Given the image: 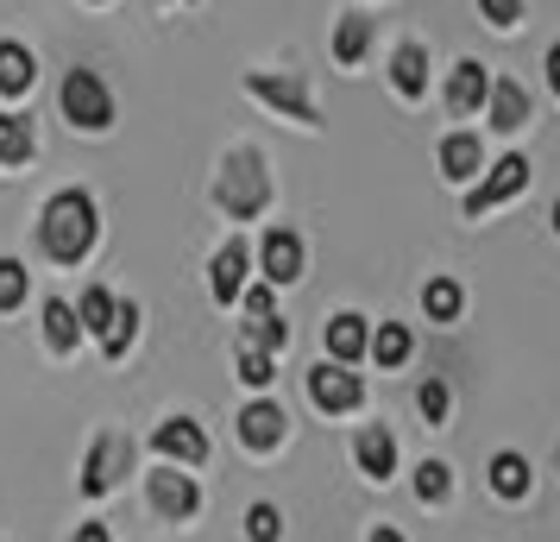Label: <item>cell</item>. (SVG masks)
<instances>
[{
    "mask_svg": "<svg viewBox=\"0 0 560 542\" xmlns=\"http://www.w3.org/2000/svg\"><path fill=\"white\" fill-rule=\"evenodd\" d=\"M95 233H102V221H95V196H89V189H63V196L45 203L38 246H45L57 265H82L89 246H95Z\"/></svg>",
    "mask_w": 560,
    "mask_h": 542,
    "instance_id": "1",
    "label": "cell"
},
{
    "mask_svg": "<svg viewBox=\"0 0 560 542\" xmlns=\"http://www.w3.org/2000/svg\"><path fill=\"white\" fill-rule=\"evenodd\" d=\"M214 203L228 208L233 221H253L258 208L271 203V177H265V158H258L253 146L228 152V164L214 171Z\"/></svg>",
    "mask_w": 560,
    "mask_h": 542,
    "instance_id": "2",
    "label": "cell"
},
{
    "mask_svg": "<svg viewBox=\"0 0 560 542\" xmlns=\"http://www.w3.org/2000/svg\"><path fill=\"white\" fill-rule=\"evenodd\" d=\"M63 120H77L82 132H102L114 120V95L95 70H70L63 77Z\"/></svg>",
    "mask_w": 560,
    "mask_h": 542,
    "instance_id": "3",
    "label": "cell"
},
{
    "mask_svg": "<svg viewBox=\"0 0 560 542\" xmlns=\"http://www.w3.org/2000/svg\"><path fill=\"white\" fill-rule=\"evenodd\" d=\"M246 95H258V102H271L278 114H290V120H303V127H315L322 120V107H315V95H308L296 77H278V70H253L246 77Z\"/></svg>",
    "mask_w": 560,
    "mask_h": 542,
    "instance_id": "4",
    "label": "cell"
},
{
    "mask_svg": "<svg viewBox=\"0 0 560 542\" xmlns=\"http://www.w3.org/2000/svg\"><path fill=\"white\" fill-rule=\"evenodd\" d=\"M523 189H529V158H523V152H510V158H498V164H491V177H485L479 189L466 196V215H491L498 203L523 196Z\"/></svg>",
    "mask_w": 560,
    "mask_h": 542,
    "instance_id": "5",
    "label": "cell"
},
{
    "mask_svg": "<svg viewBox=\"0 0 560 542\" xmlns=\"http://www.w3.org/2000/svg\"><path fill=\"white\" fill-rule=\"evenodd\" d=\"M308 397H315V404H322L328 416H340V411H359L365 385H359V372H353V366L328 360V366H308Z\"/></svg>",
    "mask_w": 560,
    "mask_h": 542,
    "instance_id": "6",
    "label": "cell"
},
{
    "mask_svg": "<svg viewBox=\"0 0 560 542\" xmlns=\"http://www.w3.org/2000/svg\"><path fill=\"white\" fill-rule=\"evenodd\" d=\"M152 448L164 454V461H208V436H202V423H189V416H171V423H158L152 429Z\"/></svg>",
    "mask_w": 560,
    "mask_h": 542,
    "instance_id": "7",
    "label": "cell"
},
{
    "mask_svg": "<svg viewBox=\"0 0 560 542\" xmlns=\"http://www.w3.org/2000/svg\"><path fill=\"white\" fill-rule=\"evenodd\" d=\"M258 272H265V285H296L303 278V240L290 228L265 233V253H258Z\"/></svg>",
    "mask_w": 560,
    "mask_h": 542,
    "instance_id": "8",
    "label": "cell"
},
{
    "mask_svg": "<svg viewBox=\"0 0 560 542\" xmlns=\"http://www.w3.org/2000/svg\"><path fill=\"white\" fill-rule=\"evenodd\" d=\"M283 423H290V416H283L271 397H253V404L240 411V441H246L253 454H271V448L283 441Z\"/></svg>",
    "mask_w": 560,
    "mask_h": 542,
    "instance_id": "9",
    "label": "cell"
},
{
    "mask_svg": "<svg viewBox=\"0 0 560 542\" xmlns=\"http://www.w3.org/2000/svg\"><path fill=\"white\" fill-rule=\"evenodd\" d=\"M152 511L171 517V523H183V517H196V505H202V492H196V480L189 473H152Z\"/></svg>",
    "mask_w": 560,
    "mask_h": 542,
    "instance_id": "10",
    "label": "cell"
},
{
    "mask_svg": "<svg viewBox=\"0 0 560 542\" xmlns=\"http://www.w3.org/2000/svg\"><path fill=\"white\" fill-rule=\"evenodd\" d=\"M120 473H127V441H120V436H95L89 466H82V492H89V498H102Z\"/></svg>",
    "mask_w": 560,
    "mask_h": 542,
    "instance_id": "11",
    "label": "cell"
},
{
    "mask_svg": "<svg viewBox=\"0 0 560 542\" xmlns=\"http://www.w3.org/2000/svg\"><path fill=\"white\" fill-rule=\"evenodd\" d=\"M246 265H253L246 240H228V246L214 253V265H208V290H214V303H233V297L246 290Z\"/></svg>",
    "mask_w": 560,
    "mask_h": 542,
    "instance_id": "12",
    "label": "cell"
},
{
    "mask_svg": "<svg viewBox=\"0 0 560 542\" xmlns=\"http://www.w3.org/2000/svg\"><path fill=\"white\" fill-rule=\"evenodd\" d=\"M353 454H359V473H365V480H390V473H397V436H390L384 423H365V429H359Z\"/></svg>",
    "mask_w": 560,
    "mask_h": 542,
    "instance_id": "13",
    "label": "cell"
},
{
    "mask_svg": "<svg viewBox=\"0 0 560 542\" xmlns=\"http://www.w3.org/2000/svg\"><path fill=\"white\" fill-rule=\"evenodd\" d=\"M365 354H372V328H365V322H359L353 310H340V315L328 322V360L359 366Z\"/></svg>",
    "mask_w": 560,
    "mask_h": 542,
    "instance_id": "14",
    "label": "cell"
},
{
    "mask_svg": "<svg viewBox=\"0 0 560 542\" xmlns=\"http://www.w3.org/2000/svg\"><path fill=\"white\" fill-rule=\"evenodd\" d=\"M485 114H491V127L498 132H516L523 120H529V95H523V82L498 77L491 82V95H485Z\"/></svg>",
    "mask_w": 560,
    "mask_h": 542,
    "instance_id": "15",
    "label": "cell"
},
{
    "mask_svg": "<svg viewBox=\"0 0 560 542\" xmlns=\"http://www.w3.org/2000/svg\"><path fill=\"white\" fill-rule=\"evenodd\" d=\"M485 95H491V70L485 64H459L454 77H447V107L454 114H479Z\"/></svg>",
    "mask_w": 560,
    "mask_h": 542,
    "instance_id": "16",
    "label": "cell"
},
{
    "mask_svg": "<svg viewBox=\"0 0 560 542\" xmlns=\"http://www.w3.org/2000/svg\"><path fill=\"white\" fill-rule=\"evenodd\" d=\"M390 82H397V95H422L429 89V51L422 45H397V57H390Z\"/></svg>",
    "mask_w": 560,
    "mask_h": 542,
    "instance_id": "17",
    "label": "cell"
},
{
    "mask_svg": "<svg viewBox=\"0 0 560 542\" xmlns=\"http://www.w3.org/2000/svg\"><path fill=\"white\" fill-rule=\"evenodd\" d=\"M32 51L26 45H13V38H0V95H26L32 89Z\"/></svg>",
    "mask_w": 560,
    "mask_h": 542,
    "instance_id": "18",
    "label": "cell"
},
{
    "mask_svg": "<svg viewBox=\"0 0 560 542\" xmlns=\"http://www.w3.org/2000/svg\"><path fill=\"white\" fill-rule=\"evenodd\" d=\"M114 310H120V297H107L102 285H89V290H82V303H77L82 335H95V341H102L107 328H114Z\"/></svg>",
    "mask_w": 560,
    "mask_h": 542,
    "instance_id": "19",
    "label": "cell"
},
{
    "mask_svg": "<svg viewBox=\"0 0 560 542\" xmlns=\"http://www.w3.org/2000/svg\"><path fill=\"white\" fill-rule=\"evenodd\" d=\"M441 171L454 183H466L479 171V139H472V132H447V139H441Z\"/></svg>",
    "mask_w": 560,
    "mask_h": 542,
    "instance_id": "20",
    "label": "cell"
},
{
    "mask_svg": "<svg viewBox=\"0 0 560 542\" xmlns=\"http://www.w3.org/2000/svg\"><path fill=\"white\" fill-rule=\"evenodd\" d=\"M422 310H429V322H459V310H466V290H459L454 278H429V290H422Z\"/></svg>",
    "mask_w": 560,
    "mask_h": 542,
    "instance_id": "21",
    "label": "cell"
},
{
    "mask_svg": "<svg viewBox=\"0 0 560 542\" xmlns=\"http://www.w3.org/2000/svg\"><path fill=\"white\" fill-rule=\"evenodd\" d=\"M45 341H51L57 354H70V347H77L82 341V322H77V310H70V303H45Z\"/></svg>",
    "mask_w": 560,
    "mask_h": 542,
    "instance_id": "22",
    "label": "cell"
},
{
    "mask_svg": "<svg viewBox=\"0 0 560 542\" xmlns=\"http://www.w3.org/2000/svg\"><path fill=\"white\" fill-rule=\"evenodd\" d=\"M491 492H498V498H523V492H529V461H523V454H498V461H491Z\"/></svg>",
    "mask_w": 560,
    "mask_h": 542,
    "instance_id": "23",
    "label": "cell"
},
{
    "mask_svg": "<svg viewBox=\"0 0 560 542\" xmlns=\"http://www.w3.org/2000/svg\"><path fill=\"white\" fill-rule=\"evenodd\" d=\"M132 335H139V303H127V297H120V310H114V328L102 335V354H107V360H120V354L132 347Z\"/></svg>",
    "mask_w": 560,
    "mask_h": 542,
    "instance_id": "24",
    "label": "cell"
},
{
    "mask_svg": "<svg viewBox=\"0 0 560 542\" xmlns=\"http://www.w3.org/2000/svg\"><path fill=\"white\" fill-rule=\"evenodd\" d=\"M32 158V127L20 114H0V164H26Z\"/></svg>",
    "mask_w": 560,
    "mask_h": 542,
    "instance_id": "25",
    "label": "cell"
},
{
    "mask_svg": "<svg viewBox=\"0 0 560 542\" xmlns=\"http://www.w3.org/2000/svg\"><path fill=\"white\" fill-rule=\"evenodd\" d=\"M365 45H372V26H365V20H340V26H334V64H359Z\"/></svg>",
    "mask_w": 560,
    "mask_h": 542,
    "instance_id": "26",
    "label": "cell"
},
{
    "mask_svg": "<svg viewBox=\"0 0 560 542\" xmlns=\"http://www.w3.org/2000/svg\"><path fill=\"white\" fill-rule=\"evenodd\" d=\"M372 360L378 366H404L409 360V328L404 322H384L378 335H372Z\"/></svg>",
    "mask_w": 560,
    "mask_h": 542,
    "instance_id": "27",
    "label": "cell"
},
{
    "mask_svg": "<svg viewBox=\"0 0 560 542\" xmlns=\"http://www.w3.org/2000/svg\"><path fill=\"white\" fill-rule=\"evenodd\" d=\"M283 341H290V328L278 322V310H271V315H253V322H246V347H258V354H278Z\"/></svg>",
    "mask_w": 560,
    "mask_h": 542,
    "instance_id": "28",
    "label": "cell"
},
{
    "mask_svg": "<svg viewBox=\"0 0 560 542\" xmlns=\"http://www.w3.org/2000/svg\"><path fill=\"white\" fill-rule=\"evenodd\" d=\"M26 303V265L20 258H0V315H13Z\"/></svg>",
    "mask_w": 560,
    "mask_h": 542,
    "instance_id": "29",
    "label": "cell"
},
{
    "mask_svg": "<svg viewBox=\"0 0 560 542\" xmlns=\"http://www.w3.org/2000/svg\"><path fill=\"white\" fill-rule=\"evenodd\" d=\"M416 492H422L429 505H441V498L454 492V473H447L441 461H422V466H416Z\"/></svg>",
    "mask_w": 560,
    "mask_h": 542,
    "instance_id": "30",
    "label": "cell"
},
{
    "mask_svg": "<svg viewBox=\"0 0 560 542\" xmlns=\"http://www.w3.org/2000/svg\"><path fill=\"white\" fill-rule=\"evenodd\" d=\"M246 537H253V542H278L283 537L278 505H253V511H246Z\"/></svg>",
    "mask_w": 560,
    "mask_h": 542,
    "instance_id": "31",
    "label": "cell"
},
{
    "mask_svg": "<svg viewBox=\"0 0 560 542\" xmlns=\"http://www.w3.org/2000/svg\"><path fill=\"white\" fill-rule=\"evenodd\" d=\"M240 379H246L253 391H265L271 379H278V372H271V354H258V347H240Z\"/></svg>",
    "mask_w": 560,
    "mask_h": 542,
    "instance_id": "32",
    "label": "cell"
},
{
    "mask_svg": "<svg viewBox=\"0 0 560 542\" xmlns=\"http://www.w3.org/2000/svg\"><path fill=\"white\" fill-rule=\"evenodd\" d=\"M416 404H422V416H429V423H447V385H441V379H422Z\"/></svg>",
    "mask_w": 560,
    "mask_h": 542,
    "instance_id": "33",
    "label": "cell"
},
{
    "mask_svg": "<svg viewBox=\"0 0 560 542\" xmlns=\"http://www.w3.org/2000/svg\"><path fill=\"white\" fill-rule=\"evenodd\" d=\"M479 13L491 26H516V20H523V0H479Z\"/></svg>",
    "mask_w": 560,
    "mask_h": 542,
    "instance_id": "34",
    "label": "cell"
},
{
    "mask_svg": "<svg viewBox=\"0 0 560 542\" xmlns=\"http://www.w3.org/2000/svg\"><path fill=\"white\" fill-rule=\"evenodd\" d=\"M240 303H246V315H271V285H246Z\"/></svg>",
    "mask_w": 560,
    "mask_h": 542,
    "instance_id": "35",
    "label": "cell"
},
{
    "mask_svg": "<svg viewBox=\"0 0 560 542\" xmlns=\"http://www.w3.org/2000/svg\"><path fill=\"white\" fill-rule=\"evenodd\" d=\"M77 542H114V537H107V523H82Z\"/></svg>",
    "mask_w": 560,
    "mask_h": 542,
    "instance_id": "36",
    "label": "cell"
},
{
    "mask_svg": "<svg viewBox=\"0 0 560 542\" xmlns=\"http://www.w3.org/2000/svg\"><path fill=\"white\" fill-rule=\"evenodd\" d=\"M548 82H555V95H560V45L548 51Z\"/></svg>",
    "mask_w": 560,
    "mask_h": 542,
    "instance_id": "37",
    "label": "cell"
},
{
    "mask_svg": "<svg viewBox=\"0 0 560 542\" xmlns=\"http://www.w3.org/2000/svg\"><path fill=\"white\" fill-rule=\"evenodd\" d=\"M372 542H404V530H390V523H378V530H372Z\"/></svg>",
    "mask_w": 560,
    "mask_h": 542,
    "instance_id": "38",
    "label": "cell"
},
{
    "mask_svg": "<svg viewBox=\"0 0 560 542\" xmlns=\"http://www.w3.org/2000/svg\"><path fill=\"white\" fill-rule=\"evenodd\" d=\"M555 228H560V203H555Z\"/></svg>",
    "mask_w": 560,
    "mask_h": 542,
    "instance_id": "39",
    "label": "cell"
},
{
    "mask_svg": "<svg viewBox=\"0 0 560 542\" xmlns=\"http://www.w3.org/2000/svg\"><path fill=\"white\" fill-rule=\"evenodd\" d=\"M555 461H560V448H555Z\"/></svg>",
    "mask_w": 560,
    "mask_h": 542,
    "instance_id": "40",
    "label": "cell"
}]
</instances>
